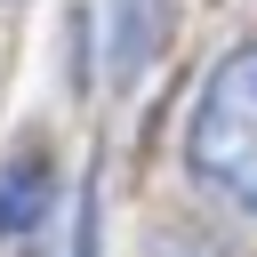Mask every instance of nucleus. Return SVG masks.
Segmentation results:
<instances>
[{"label": "nucleus", "instance_id": "obj_3", "mask_svg": "<svg viewBox=\"0 0 257 257\" xmlns=\"http://www.w3.org/2000/svg\"><path fill=\"white\" fill-rule=\"evenodd\" d=\"M169 40V0H112L104 16V56H112V80H137Z\"/></svg>", "mask_w": 257, "mask_h": 257}, {"label": "nucleus", "instance_id": "obj_1", "mask_svg": "<svg viewBox=\"0 0 257 257\" xmlns=\"http://www.w3.org/2000/svg\"><path fill=\"white\" fill-rule=\"evenodd\" d=\"M185 169L225 209L257 217V48H225L185 112Z\"/></svg>", "mask_w": 257, "mask_h": 257}, {"label": "nucleus", "instance_id": "obj_4", "mask_svg": "<svg viewBox=\"0 0 257 257\" xmlns=\"http://www.w3.org/2000/svg\"><path fill=\"white\" fill-rule=\"evenodd\" d=\"M145 257H241V249H225V241H209V233H153Z\"/></svg>", "mask_w": 257, "mask_h": 257}, {"label": "nucleus", "instance_id": "obj_2", "mask_svg": "<svg viewBox=\"0 0 257 257\" xmlns=\"http://www.w3.org/2000/svg\"><path fill=\"white\" fill-rule=\"evenodd\" d=\"M56 217V177H48V153H16L0 169V249H32Z\"/></svg>", "mask_w": 257, "mask_h": 257}]
</instances>
